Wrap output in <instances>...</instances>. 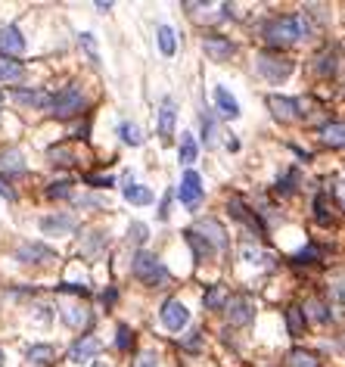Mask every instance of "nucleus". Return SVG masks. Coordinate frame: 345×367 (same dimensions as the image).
I'll use <instances>...</instances> for the list:
<instances>
[{
	"mask_svg": "<svg viewBox=\"0 0 345 367\" xmlns=\"http://www.w3.org/2000/svg\"><path fill=\"white\" fill-rule=\"evenodd\" d=\"M264 41L271 47H286V44H296L302 37L311 35V25L308 19L299 13H289V16H274L271 22H264Z\"/></svg>",
	"mask_w": 345,
	"mask_h": 367,
	"instance_id": "nucleus-1",
	"label": "nucleus"
},
{
	"mask_svg": "<svg viewBox=\"0 0 345 367\" xmlns=\"http://www.w3.org/2000/svg\"><path fill=\"white\" fill-rule=\"evenodd\" d=\"M131 271H134V277L140 280V284H146V286H162V284H168V268L162 264L159 259H156L153 252H140L134 255V264H131Z\"/></svg>",
	"mask_w": 345,
	"mask_h": 367,
	"instance_id": "nucleus-2",
	"label": "nucleus"
},
{
	"mask_svg": "<svg viewBox=\"0 0 345 367\" xmlns=\"http://www.w3.org/2000/svg\"><path fill=\"white\" fill-rule=\"evenodd\" d=\"M84 109V93L75 88V84H69V88H62L59 93H53L50 97V112L57 115V119H72Z\"/></svg>",
	"mask_w": 345,
	"mask_h": 367,
	"instance_id": "nucleus-3",
	"label": "nucleus"
},
{
	"mask_svg": "<svg viewBox=\"0 0 345 367\" xmlns=\"http://www.w3.org/2000/svg\"><path fill=\"white\" fill-rule=\"evenodd\" d=\"M258 72H262L264 78H268V81H283V78H289L293 75V69H296V62L289 59V57H280V53H262V57H258Z\"/></svg>",
	"mask_w": 345,
	"mask_h": 367,
	"instance_id": "nucleus-4",
	"label": "nucleus"
},
{
	"mask_svg": "<svg viewBox=\"0 0 345 367\" xmlns=\"http://www.w3.org/2000/svg\"><path fill=\"white\" fill-rule=\"evenodd\" d=\"M224 308H227V318H230L233 327H246L255 318V302L249 296H233V299H227Z\"/></svg>",
	"mask_w": 345,
	"mask_h": 367,
	"instance_id": "nucleus-5",
	"label": "nucleus"
},
{
	"mask_svg": "<svg viewBox=\"0 0 345 367\" xmlns=\"http://www.w3.org/2000/svg\"><path fill=\"white\" fill-rule=\"evenodd\" d=\"M177 197L180 202H184L187 209H196L202 202V177H199V171H187L184 177H180V190H177Z\"/></svg>",
	"mask_w": 345,
	"mask_h": 367,
	"instance_id": "nucleus-6",
	"label": "nucleus"
},
{
	"mask_svg": "<svg viewBox=\"0 0 345 367\" xmlns=\"http://www.w3.org/2000/svg\"><path fill=\"white\" fill-rule=\"evenodd\" d=\"M193 231L199 233L202 240H209L215 252H218V249H227V233L221 228V221H215V218H199V224H196Z\"/></svg>",
	"mask_w": 345,
	"mask_h": 367,
	"instance_id": "nucleus-7",
	"label": "nucleus"
},
{
	"mask_svg": "<svg viewBox=\"0 0 345 367\" xmlns=\"http://www.w3.org/2000/svg\"><path fill=\"white\" fill-rule=\"evenodd\" d=\"M187 321H190V311L180 299H168L165 305H162V324L168 327V330H184Z\"/></svg>",
	"mask_w": 345,
	"mask_h": 367,
	"instance_id": "nucleus-8",
	"label": "nucleus"
},
{
	"mask_svg": "<svg viewBox=\"0 0 345 367\" xmlns=\"http://www.w3.org/2000/svg\"><path fill=\"white\" fill-rule=\"evenodd\" d=\"M25 53V37L16 25L0 28V57H22Z\"/></svg>",
	"mask_w": 345,
	"mask_h": 367,
	"instance_id": "nucleus-9",
	"label": "nucleus"
},
{
	"mask_svg": "<svg viewBox=\"0 0 345 367\" xmlns=\"http://www.w3.org/2000/svg\"><path fill=\"white\" fill-rule=\"evenodd\" d=\"M268 106H271V115L280 122H296L302 115V103L299 100H289V97H268Z\"/></svg>",
	"mask_w": 345,
	"mask_h": 367,
	"instance_id": "nucleus-10",
	"label": "nucleus"
},
{
	"mask_svg": "<svg viewBox=\"0 0 345 367\" xmlns=\"http://www.w3.org/2000/svg\"><path fill=\"white\" fill-rule=\"evenodd\" d=\"M78 228V218L75 215H47L41 218V231L50 233V237H66Z\"/></svg>",
	"mask_w": 345,
	"mask_h": 367,
	"instance_id": "nucleus-11",
	"label": "nucleus"
},
{
	"mask_svg": "<svg viewBox=\"0 0 345 367\" xmlns=\"http://www.w3.org/2000/svg\"><path fill=\"white\" fill-rule=\"evenodd\" d=\"M16 259L25 262V264H41V262L57 259V252H53L50 246H41V243H22L16 249Z\"/></svg>",
	"mask_w": 345,
	"mask_h": 367,
	"instance_id": "nucleus-12",
	"label": "nucleus"
},
{
	"mask_svg": "<svg viewBox=\"0 0 345 367\" xmlns=\"http://www.w3.org/2000/svg\"><path fill=\"white\" fill-rule=\"evenodd\" d=\"M100 339L97 337H81L75 342L72 349H69V361H75V364H84V361H90L93 355H100Z\"/></svg>",
	"mask_w": 345,
	"mask_h": 367,
	"instance_id": "nucleus-13",
	"label": "nucleus"
},
{
	"mask_svg": "<svg viewBox=\"0 0 345 367\" xmlns=\"http://www.w3.org/2000/svg\"><path fill=\"white\" fill-rule=\"evenodd\" d=\"M202 47H206V57L215 59V62H224L233 57V44L227 41L224 35H209L206 41H202Z\"/></svg>",
	"mask_w": 345,
	"mask_h": 367,
	"instance_id": "nucleus-14",
	"label": "nucleus"
},
{
	"mask_svg": "<svg viewBox=\"0 0 345 367\" xmlns=\"http://www.w3.org/2000/svg\"><path fill=\"white\" fill-rule=\"evenodd\" d=\"M175 119H177L175 100L165 97V100H162V109H159V137L165 140V144L171 140V134H175Z\"/></svg>",
	"mask_w": 345,
	"mask_h": 367,
	"instance_id": "nucleus-15",
	"label": "nucleus"
},
{
	"mask_svg": "<svg viewBox=\"0 0 345 367\" xmlns=\"http://www.w3.org/2000/svg\"><path fill=\"white\" fill-rule=\"evenodd\" d=\"M13 100L19 106H35V109H50V93L47 91H25V88H16Z\"/></svg>",
	"mask_w": 345,
	"mask_h": 367,
	"instance_id": "nucleus-16",
	"label": "nucleus"
},
{
	"mask_svg": "<svg viewBox=\"0 0 345 367\" xmlns=\"http://www.w3.org/2000/svg\"><path fill=\"white\" fill-rule=\"evenodd\" d=\"M227 209H230V215L237 218V221H242V224H246V228L252 231V233H258V237H264V224L258 221V215L246 212V206H242L240 199H230V206H227Z\"/></svg>",
	"mask_w": 345,
	"mask_h": 367,
	"instance_id": "nucleus-17",
	"label": "nucleus"
},
{
	"mask_svg": "<svg viewBox=\"0 0 345 367\" xmlns=\"http://www.w3.org/2000/svg\"><path fill=\"white\" fill-rule=\"evenodd\" d=\"M184 237H187V243H190V249H193V259H196V262H206V259H211V255H215L211 243H209V240H202L193 228L184 231Z\"/></svg>",
	"mask_w": 345,
	"mask_h": 367,
	"instance_id": "nucleus-18",
	"label": "nucleus"
},
{
	"mask_svg": "<svg viewBox=\"0 0 345 367\" xmlns=\"http://www.w3.org/2000/svg\"><path fill=\"white\" fill-rule=\"evenodd\" d=\"M0 168L10 171V175H22L25 171V159H22V153L16 146H10V150L0 153Z\"/></svg>",
	"mask_w": 345,
	"mask_h": 367,
	"instance_id": "nucleus-19",
	"label": "nucleus"
},
{
	"mask_svg": "<svg viewBox=\"0 0 345 367\" xmlns=\"http://www.w3.org/2000/svg\"><path fill=\"white\" fill-rule=\"evenodd\" d=\"M215 103H218V109H221L227 119H240V103L230 97V91H227V88H215Z\"/></svg>",
	"mask_w": 345,
	"mask_h": 367,
	"instance_id": "nucleus-20",
	"label": "nucleus"
},
{
	"mask_svg": "<svg viewBox=\"0 0 345 367\" xmlns=\"http://www.w3.org/2000/svg\"><path fill=\"white\" fill-rule=\"evenodd\" d=\"M25 78V66L16 59H0V81L4 84H16Z\"/></svg>",
	"mask_w": 345,
	"mask_h": 367,
	"instance_id": "nucleus-21",
	"label": "nucleus"
},
{
	"mask_svg": "<svg viewBox=\"0 0 345 367\" xmlns=\"http://www.w3.org/2000/svg\"><path fill=\"white\" fill-rule=\"evenodd\" d=\"M320 140L327 146H345V122H330L320 131Z\"/></svg>",
	"mask_w": 345,
	"mask_h": 367,
	"instance_id": "nucleus-22",
	"label": "nucleus"
},
{
	"mask_svg": "<svg viewBox=\"0 0 345 367\" xmlns=\"http://www.w3.org/2000/svg\"><path fill=\"white\" fill-rule=\"evenodd\" d=\"M124 199L134 202V206H150L153 202V190L140 184H124Z\"/></svg>",
	"mask_w": 345,
	"mask_h": 367,
	"instance_id": "nucleus-23",
	"label": "nucleus"
},
{
	"mask_svg": "<svg viewBox=\"0 0 345 367\" xmlns=\"http://www.w3.org/2000/svg\"><path fill=\"white\" fill-rule=\"evenodd\" d=\"M286 327H289V337H302L305 333V308L302 305L286 308Z\"/></svg>",
	"mask_w": 345,
	"mask_h": 367,
	"instance_id": "nucleus-24",
	"label": "nucleus"
},
{
	"mask_svg": "<svg viewBox=\"0 0 345 367\" xmlns=\"http://www.w3.org/2000/svg\"><path fill=\"white\" fill-rule=\"evenodd\" d=\"M62 321H66L69 327H75V330H81V327L90 324V311H88V308L69 305V308H62Z\"/></svg>",
	"mask_w": 345,
	"mask_h": 367,
	"instance_id": "nucleus-25",
	"label": "nucleus"
},
{
	"mask_svg": "<svg viewBox=\"0 0 345 367\" xmlns=\"http://www.w3.org/2000/svg\"><path fill=\"white\" fill-rule=\"evenodd\" d=\"M227 286L224 284H215V286H209L206 290V308H211V311H218V308H224L227 305Z\"/></svg>",
	"mask_w": 345,
	"mask_h": 367,
	"instance_id": "nucleus-26",
	"label": "nucleus"
},
{
	"mask_svg": "<svg viewBox=\"0 0 345 367\" xmlns=\"http://www.w3.org/2000/svg\"><path fill=\"white\" fill-rule=\"evenodd\" d=\"M336 66H339V53H336V50H324V53L317 57V62H315L317 75H333Z\"/></svg>",
	"mask_w": 345,
	"mask_h": 367,
	"instance_id": "nucleus-27",
	"label": "nucleus"
},
{
	"mask_svg": "<svg viewBox=\"0 0 345 367\" xmlns=\"http://www.w3.org/2000/svg\"><path fill=\"white\" fill-rule=\"evenodd\" d=\"M119 137H122V144H128V146H140V144H144V134H140V128L134 122H122L119 124Z\"/></svg>",
	"mask_w": 345,
	"mask_h": 367,
	"instance_id": "nucleus-28",
	"label": "nucleus"
},
{
	"mask_svg": "<svg viewBox=\"0 0 345 367\" xmlns=\"http://www.w3.org/2000/svg\"><path fill=\"white\" fill-rule=\"evenodd\" d=\"M53 355H57V352H53V346H31L28 349V361L35 367H47L53 361Z\"/></svg>",
	"mask_w": 345,
	"mask_h": 367,
	"instance_id": "nucleus-29",
	"label": "nucleus"
},
{
	"mask_svg": "<svg viewBox=\"0 0 345 367\" xmlns=\"http://www.w3.org/2000/svg\"><path fill=\"white\" fill-rule=\"evenodd\" d=\"M196 156H199V146H196L193 134H180V162L190 165V162H196Z\"/></svg>",
	"mask_w": 345,
	"mask_h": 367,
	"instance_id": "nucleus-30",
	"label": "nucleus"
},
{
	"mask_svg": "<svg viewBox=\"0 0 345 367\" xmlns=\"http://www.w3.org/2000/svg\"><path fill=\"white\" fill-rule=\"evenodd\" d=\"M202 140H206V146L218 144V122L211 112H202Z\"/></svg>",
	"mask_w": 345,
	"mask_h": 367,
	"instance_id": "nucleus-31",
	"label": "nucleus"
},
{
	"mask_svg": "<svg viewBox=\"0 0 345 367\" xmlns=\"http://www.w3.org/2000/svg\"><path fill=\"white\" fill-rule=\"evenodd\" d=\"M159 50L165 53V57H175V50H177L175 31H171L168 25H159Z\"/></svg>",
	"mask_w": 345,
	"mask_h": 367,
	"instance_id": "nucleus-32",
	"label": "nucleus"
},
{
	"mask_svg": "<svg viewBox=\"0 0 345 367\" xmlns=\"http://www.w3.org/2000/svg\"><path fill=\"white\" fill-rule=\"evenodd\" d=\"M289 367H320V361L305 349H296V352H289Z\"/></svg>",
	"mask_w": 345,
	"mask_h": 367,
	"instance_id": "nucleus-33",
	"label": "nucleus"
},
{
	"mask_svg": "<svg viewBox=\"0 0 345 367\" xmlns=\"http://www.w3.org/2000/svg\"><path fill=\"white\" fill-rule=\"evenodd\" d=\"M47 197L50 199H69L72 197V181H57L47 187Z\"/></svg>",
	"mask_w": 345,
	"mask_h": 367,
	"instance_id": "nucleus-34",
	"label": "nucleus"
},
{
	"mask_svg": "<svg viewBox=\"0 0 345 367\" xmlns=\"http://www.w3.org/2000/svg\"><path fill=\"white\" fill-rule=\"evenodd\" d=\"M50 162H53V165H72L75 156H72V150H66V146H53V150H50Z\"/></svg>",
	"mask_w": 345,
	"mask_h": 367,
	"instance_id": "nucleus-35",
	"label": "nucleus"
},
{
	"mask_svg": "<svg viewBox=\"0 0 345 367\" xmlns=\"http://www.w3.org/2000/svg\"><path fill=\"white\" fill-rule=\"evenodd\" d=\"M296 187H299V171H289V175L283 177V181H277V190L283 193V197H289V193H296Z\"/></svg>",
	"mask_w": 345,
	"mask_h": 367,
	"instance_id": "nucleus-36",
	"label": "nucleus"
},
{
	"mask_svg": "<svg viewBox=\"0 0 345 367\" xmlns=\"http://www.w3.org/2000/svg\"><path fill=\"white\" fill-rule=\"evenodd\" d=\"M308 315L311 318H315V321L317 324H327V321H330V311H327V305H324V302H308Z\"/></svg>",
	"mask_w": 345,
	"mask_h": 367,
	"instance_id": "nucleus-37",
	"label": "nucleus"
},
{
	"mask_svg": "<svg viewBox=\"0 0 345 367\" xmlns=\"http://www.w3.org/2000/svg\"><path fill=\"white\" fill-rule=\"evenodd\" d=\"M115 346H119L122 352H128V349L134 346V333H131V330H128V327H124V324L119 327V337H115Z\"/></svg>",
	"mask_w": 345,
	"mask_h": 367,
	"instance_id": "nucleus-38",
	"label": "nucleus"
},
{
	"mask_svg": "<svg viewBox=\"0 0 345 367\" xmlns=\"http://www.w3.org/2000/svg\"><path fill=\"white\" fill-rule=\"evenodd\" d=\"M317 255H320V249L317 246H308V249H302L299 255H296V264H305V262H317Z\"/></svg>",
	"mask_w": 345,
	"mask_h": 367,
	"instance_id": "nucleus-39",
	"label": "nucleus"
},
{
	"mask_svg": "<svg viewBox=\"0 0 345 367\" xmlns=\"http://www.w3.org/2000/svg\"><path fill=\"white\" fill-rule=\"evenodd\" d=\"M146 237H150V231H146V224H140V221L131 224V240H134V243H146Z\"/></svg>",
	"mask_w": 345,
	"mask_h": 367,
	"instance_id": "nucleus-40",
	"label": "nucleus"
},
{
	"mask_svg": "<svg viewBox=\"0 0 345 367\" xmlns=\"http://www.w3.org/2000/svg\"><path fill=\"white\" fill-rule=\"evenodd\" d=\"M315 209H317V221L320 224H330V215H327V197H324V193L315 199Z\"/></svg>",
	"mask_w": 345,
	"mask_h": 367,
	"instance_id": "nucleus-41",
	"label": "nucleus"
},
{
	"mask_svg": "<svg viewBox=\"0 0 345 367\" xmlns=\"http://www.w3.org/2000/svg\"><path fill=\"white\" fill-rule=\"evenodd\" d=\"M81 47L88 50V57L93 59V62H100V53H97V41H93L90 35H81Z\"/></svg>",
	"mask_w": 345,
	"mask_h": 367,
	"instance_id": "nucleus-42",
	"label": "nucleus"
},
{
	"mask_svg": "<svg viewBox=\"0 0 345 367\" xmlns=\"http://www.w3.org/2000/svg\"><path fill=\"white\" fill-rule=\"evenodd\" d=\"M57 290H59V293H75V296H88V293H90L84 284H59Z\"/></svg>",
	"mask_w": 345,
	"mask_h": 367,
	"instance_id": "nucleus-43",
	"label": "nucleus"
},
{
	"mask_svg": "<svg viewBox=\"0 0 345 367\" xmlns=\"http://www.w3.org/2000/svg\"><path fill=\"white\" fill-rule=\"evenodd\" d=\"M103 243H106V240H103V233L97 231V237H90V240H88V246H84V252H93V255H97L100 249H103Z\"/></svg>",
	"mask_w": 345,
	"mask_h": 367,
	"instance_id": "nucleus-44",
	"label": "nucleus"
},
{
	"mask_svg": "<svg viewBox=\"0 0 345 367\" xmlns=\"http://www.w3.org/2000/svg\"><path fill=\"white\" fill-rule=\"evenodd\" d=\"M88 184H90V187H112L115 177H109V175H106V177H103V175H90Z\"/></svg>",
	"mask_w": 345,
	"mask_h": 367,
	"instance_id": "nucleus-45",
	"label": "nucleus"
},
{
	"mask_svg": "<svg viewBox=\"0 0 345 367\" xmlns=\"http://www.w3.org/2000/svg\"><path fill=\"white\" fill-rule=\"evenodd\" d=\"M168 212H171V190L165 193V199H162V209H159V221H168Z\"/></svg>",
	"mask_w": 345,
	"mask_h": 367,
	"instance_id": "nucleus-46",
	"label": "nucleus"
},
{
	"mask_svg": "<svg viewBox=\"0 0 345 367\" xmlns=\"http://www.w3.org/2000/svg\"><path fill=\"white\" fill-rule=\"evenodd\" d=\"M134 367H156V355H140V361Z\"/></svg>",
	"mask_w": 345,
	"mask_h": 367,
	"instance_id": "nucleus-47",
	"label": "nucleus"
},
{
	"mask_svg": "<svg viewBox=\"0 0 345 367\" xmlns=\"http://www.w3.org/2000/svg\"><path fill=\"white\" fill-rule=\"evenodd\" d=\"M336 197H339V206L345 209V184H339V187H336Z\"/></svg>",
	"mask_w": 345,
	"mask_h": 367,
	"instance_id": "nucleus-48",
	"label": "nucleus"
},
{
	"mask_svg": "<svg viewBox=\"0 0 345 367\" xmlns=\"http://www.w3.org/2000/svg\"><path fill=\"white\" fill-rule=\"evenodd\" d=\"M0 197H6V199H13V190H10V187H6L4 181H0Z\"/></svg>",
	"mask_w": 345,
	"mask_h": 367,
	"instance_id": "nucleus-49",
	"label": "nucleus"
},
{
	"mask_svg": "<svg viewBox=\"0 0 345 367\" xmlns=\"http://www.w3.org/2000/svg\"><path fill=\"white\" fill-rule=\"evenodd\" d=\"M103 302H106V305H112V302H115V290H106L103 293Z\"/></svg>",
	"mask_w": 345,
	"mask_h": 367,
	"instance_id": "nucleus-50",
	"label": "nucleus"
},
{
	"mask_svg": "<svg viewBox=\"0 0 345 367\" xmlns=\"http://www.w3.org/2000/svg\"><path fill=\"white\" fill-rule=\"evenodd\" d=\"M0 364H4V352H0Z\"/></svg>",
	"mask_w": 345,
	"mask_h": 367,
	"instance_id": "nucleus-51",
	"label": "nucleus"
},
{
	"mask_svg": "<svg viewBox=\"0 0 345 367\" xmlns=\"http://www.w3.org/2000/svg\"><path fill=\"white\" fill-rule=\"evenodd\" d=\"M0 100H4V91H0Z\"/></svg>",
	"mask_w": 345,
	"mask_h": 367,
	"instance_id": "nucleus-52",
	"label": "nucleus"
},
{
	"mask_svg": "<svg viewBox=\"0 0 345 367\" xmlns=\"http://www.w3.org/2000/svg\"><path fill=\"white\" fill-rule=\"evenodd\" d=\"M93 367H103V364H93Z\"/></svg>",
	"mask_w": 345,
	"mask_h": 367,
	"instance_id": "nucleus-53",
	"label": "nucleus"
}]
</instances>
